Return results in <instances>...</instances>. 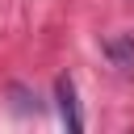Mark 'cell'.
Listing matches in <instances>:
<instances>
[{"label": "cell", "mask_w": 134, "mask_h": 134, "mask_svg": "<svg viewBox=\"0 0 134 134\" xmlns=\"http://www.w3.org/2000/svg\"><path fill=\"white\" fill-rule=\"evenodd\" d=\"M54 100H59V113H63L67 130H71V134H75V130H84V117H80V100H75V84H71L67 75L54 84Z\"/></svg>", "instance_id": "1"}, {"label": "cell", "mask_w": 134, "mask_h": 134, "mask_svg": "<svg viewBox=\"0 0 134 134\" xmlns=\"http://www.w3.org/2000/svg\"><path fill=\"white\" fill-rule=\"evenodd\" d=\"M100 50L121 75H134V38H105Z\"/></svg>", "instance_id": "2"}]
</instances>
